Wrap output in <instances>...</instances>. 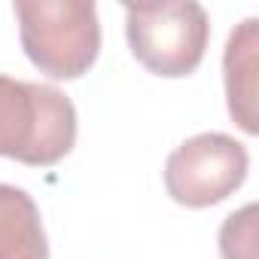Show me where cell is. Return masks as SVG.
Here are the masks:
<instances>
[{
  "label": "cell",
  "mask_w": 259,
  "mask_h": 259,
  "mask_svg": "<svg viewBox=\"0 0 259 259\" xmlns=\"http://www.w3.org/2000/svg\"><path fill=\"white\" fill-rule=\"evenodd\" d=\"M0 259H49L37 201L10 183H0Z\"/></svg>",
  "instance_id": "8992f818"
},
{
  "label": "cell",
  "mask_w": 259,
  "mask_h": 259,
  "mask_svg": "<svg viewBox=\"0 0 259 259\" xmlns=\"http://www.w3.org/2000/svg\"><path fill=\"white\" fill-rule=\"evenodd\" d=\"M73 144L76 107L61 89L0 73V156L31 168H49Z\"/></svg>",
  "instance_id": "6da1fadb"
},
{
  "label": "cell",
  "mask_w": 259,
  "mask_h": 259,
  "mask_svg": "<svg viewBox=\"0 0 259 259\" xmlns=\"http://www.w3.org/2000/svg\"><path fill=\"white\" fill-rule=\"evenodd\" d=\"M125 37L132 55L156 76L180 79L198 70L210 22L201 4H128L125 7Z\"/></svg>",
  "instance_id": "3957f363"
},
{
  "label": "cell",
  "mask_w": 259,
  "mask_h": 259,
  "mask_svg": "<svg viewBox=\"0 0 259 259\" xmlns=\"http://www.w3.org/2000/svg\"><path fill=\"white\" fill-rule=\"evenodd\" d=\"M256 46H259V19H244L229 34L223 52L229 116L247 135H256Z\"/></svg>",
  "instance_id": "5b68a950"
},
{
  "label": "cell",
  "mask_w": 259,
  "mask_h": 259,
  "mask_svg": "<svg viewBox=\"0 0 259 259\" xmlns=\"http://www.w3.org/2000/svg\"><path fill=\"white\" fill-rule=\"evenodd\" d=\"M250 171V153L223 132L183 141L165 162V189L183 207H213L226 201Z\"/></svg>",
  "instance_id": "277c9868"
},
{
  "label": "cell",
  "mask_w": 259,
  "mask_h": 259,
  "mask_svg": "<svg viewBox=\"0 0 259 259\" xmlns=\"http://www.w3.org/2000/svg\"><path fill=\"white\" fill-rule=\"evenodd\" d=\"M28 61L49 79H79L98 61L101 22L92 0H16Z\"/></svg>",
  "instance_id": "7a4b0ae2"
},
{
  "label": "cell",
  "mask_w": 259,
  "mask_h": 259,
  "mask_svg": "<svg viewBox=\"0 0 259 259\" xmlns=\"http://www.w3.org/2000/svg\"><path fill=\"white\" fill-rule=\"evenodd\" d=\"M256 204L229 213L220 229V256L223 259H256Z\"/></svg>",
  "instance_id": "52a82bcc"
}]
</instances>
